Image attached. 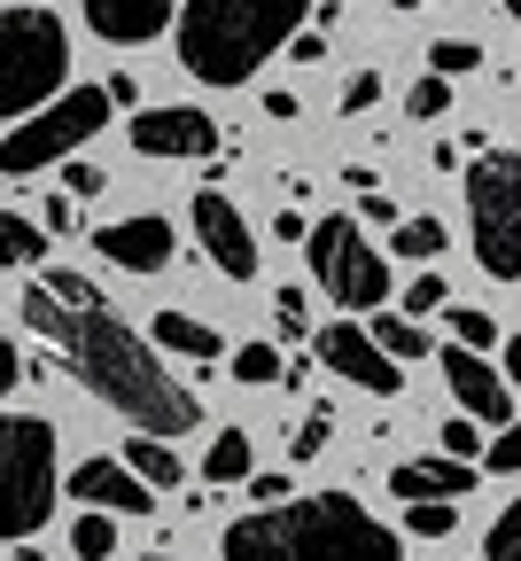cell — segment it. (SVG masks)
Here are the masks:
<instances>
[{
    "instance_id": "obj_1",
    "label": "cell",
    "mask_w": 521,
    "mask_h": 561,
    "mask_svg": "<svg viewBox=\"0 0 521 561\" xmlns=\"http://www.w3.org/2000/svg\"><path fill=\"white\" fill-rule=\"evenodd\" d=\"M24 328L47 335V343L62 351V367L79 375L102 405H117L140 437H187L195 421H202V405L187 398V382H172V367L109 312L102 289L79 297V305H70V297H47V289H24Z\"/></svg>"
},
{
    "instance_id": "obj_2",
    "label": "cell",
    "mask_w": 521,
    "mask_h": 561,
    "mask_svg": "<svg viewBox=\"0 0 521 561\" xmlns=\"http://www.w3.org/2000/svg\"><path fill=\"white\" fill-rule=\"evenodd\" d=\"M227 561H405V546L350 491H312V500L242 515L227 530Z\"/></svg>"
},
{
    "instance_id": "obj_3",
    "label": "cell",
    "mask_w": 521,
    "mask_h": 561,
    "mask_svg": "<svg viewBox=\"0 0 521 561\" xmlns=\"http://www.w3.org/2000/svg\"><path fill=\"white\" fill-rule=\"evenodd\" d=\"M180 16V62L202 87H242L257 79V62L288 47V32H304L312 0H187Z\"/></svg>"
},
{
    "instance_id": "obj_4",
    "label": "cell",
    "mask_w": 521,
    "mask_h": 561,
    "mask_svg": "<svg viewBox=\"0 0 521 561\" xmlns=\"http://www.w3.org/2000/svg\"><path fill=\"white\" fill-rule=\"evenodd\" d=\"M70 70V32L62 16L32 9V0H0V117H32L39 102L62 94Z\"/></svg>"
},
{
    "instance_id": "obj_5",
    "label": "cell",
    "mask_w": 521,
    "mask_h": 561,
    "mask_svg": "<svg viewBox=\"0 0 521 561\" xmlns=\"http://www.w3.org/2000/svg\"><path fill=\"white\" fill-rule=\"evenodd\" d=\"M55 430L39 413H0V546L47 530L55 515Z\"/></svg>"
},
{
    "instance_id": "obj_6",
    "label": "cell",
    "mask_w": 521,
    "mask_h": 561,
    "mask_svg": "<svg viewBox=\"0 0 521 561\" xmlns=\"http://www.w3.org/2000/svg\"><path fill=\"white\" fill-rule=\"evenodd\" d=\"M102 125H109V94H102V87H70V94L39 102L24 125L0 133V172H9V180L47 172V164H62V157H79Z\"/></svg>"
},
{
    "instance_id": "obj_7",
    "label": "cell",
    "mask_w": 521,
    "mask_h": 561,
    "mask_svg": "<svg viewBox=\"0 0 521 561\" xmlns=\"http://www.w3.org/2000/svg\"><path fill=\"white\" fill-rule=\"evenodd\" d=\"M467 219H475V257L490 280H521V157L490 149L467 172Z\"/></svg>"
},
{
    "instance_id": "obj_8",
    "label": "cell",
    "mask_w": 521,
    "mask_h": 561,
    "mask_svg": "<svg viewBox=\"0 0 521 561\" xmlns=\"http://www.w3.org/2000/svg\"><path fill=\"white\" fill-rule=\"evenodd\" d=\"M304 250H312V280H320L335 305L374 312V305L390 297V257L358 234V219H320V227H304Z\"/></svg>"
},
{
    "instance_id": "obj_9",
    "label": "cell",
    "mask_w": 521,
    "mask_h": 561,
    "mask_svg": "<svg viewBox=\"0 0 521 561\" xmlns=\"http://www.w3.org/2000/svg\"><path fill=\"white\" fill-rule=\"evenodd\" d=\"M443 382H452V405L475 421V430H506L513 421V382L483 359V351H443Z\"/></svg>"
},
{
    "instance_id": "obj_10",
    "label": "cell",
    "mask_w": 521,
    "mask_h": 561,
    "mask_svg": "<svg viewBox=\"0 0 521 561\" xmlns=\"http://www.w3.org/2000/svg\"><path fill=\"white\" fill-rule=\"evenodd\" d=\"M195 242L210 250V265L227 273V280H257V234H250V219L218 187L195 195Z\"/></svg>"
},
{
    "instance_id": "obj_11",
    "label": "cell",
    "mask_w": 521,
    "mask_h": 561,
    "mask_svg": "<svg viewBox=\"0 0 521 561\" xmlns=\"http://www.w3.org/2000/svg\"><path fill=\"white\" fill-rule=\"evenodd\" d=\"M320 367H335L343 382H358V390H374V398H397V359L366 335L358 320H335V328H320Z\"/></svg>"
},
{
    "instance_id": "obj_12",
    "label": "cell",
    "mask_w": 521,
    "mask_h": 561,
    "mask_svg": "<svg viewBox=\"0 0 521 561\" xmlns=\"http://www.w3.org/2000/svg\"><path fill=\"white\" fill-rule=\"evenodd\" d=\"M132 149L140 157H210L218 125H210V110H140L132 117Z\"/></svg>"
},
{
    "instance_id": "obj_13",
    "label": "cell",
    "mask_w": 521,
    "mask_h": 561,
    "mask_svg": "<svg viewBox=\"0 0 521 561\" xmlns=\"http://www.w3.org/2000/svg\"><path fill=\"white\" fill-rule=\"evenodd\" d=\"M94 250H102L109 265H125V273H164L172 250H180V234L157 219V210H140V219H109V227L94 234Z\"/></svg>"
},
{
    "instance_id": "obj_14",
    "label": "cell",
    "mask_w": 521,
    "mask_h": 561,
    "mask_svg": "<svg viewBox=\"0 0 521 561\" xmlns=\"http://www.w3.org/2000/svg\"><path fill=\"white\" fill-rule=\"evenodd\" d=\"M70 500H79V507H102V515H148L157 491H148L125 460H86L79 476H70Z\"/></svg>"
},
{
    "instance_id": "obj_15",
    "label": "cell",
    "mask_w": 521,
    "mask_h": 561,
    "mask_svg": "<svg viewBox=\"0 0 521 561\" xmlns=\"http://www.w3.org/2000/svg\"><path fill=\"white\" fill-rule=\"evenodd\" d=\"M180 0H86V24L109 39V47H140V39H157L172 24Z\"/></svg>"
},
{
    "instance_id": "obj_16",
    "label": "cell",
    "mask_w": 521,
    "mask_h": 561,
    "mask_svg": "<svg viewBox=\"0 0 521 561\" xmlns=\"http://www.w3.org/2000/svg\"><path fill=\"white\" fill-rule=\"evenodd\" d=\"M467 483H475V468L467 460H397L390 468V491L397 500H467Z\"/></svg>"
},
{
    "instance_id": "obj_17",
    "label": "cell",
    "mask_w": 521,
    "mask_h": 561,
    "mask_svg": "<svg viewBox=\"0 0 521 561\" xmlns=\"http://www.w3.org/2000/svg\"><path fill=\"white\" fill-rule=\"evenodd\" d=\"M148 335H157L164 351H180V359H218V351H227V343H218V328L195 320V312H157V328H148Z\"/></svg>"
},
{
    "instance_id": "obj_18",
    "label": "cell",
    "mask_w": 521,
    "mask_h": 561,
    "mask_svg": "<svg viewBox=\"0 0 521 561\" xmlns=\"http://www.w3.org/2000/svg\"><path fill=\"white\" fill-rule=\"evenodd\" d=\"M125 468H132L148 491H172V483H180V453H172L164 437H132V445H125Z\"/></svg>"
},
{
    "instance_id": "obj_19",
    "label": "cell",
    "mask_w": 521,
    "mask_h": 561,
    "mask_svg": "<svg viewBox=\"0 0 521 561\" xmlns=\"http://www.w3.org/2000/svg\"><path fill=\"white\" fill-rule=\"evenodd\" d=\"M202 476L210 483H242L250 476V430H218L210 453H202Z\"/></svg>"
},
{
    "instance_id": "obj_20",
    "label": "cell",
    "mask_w": 521,
    "mask_h": 561,
    "mask_svg": "<svg viewBox=\"0 0 521 561\" xmlns=\"http://www.w3.org/2000/svg\"><path fill=\"white\" fill-rule=\"evenodd\" d=\"M39 257H47V234L24 210H0V265H39Z\"/></svg>"
},
{
    "instance_id": "obj_21",
    "label": "cell",
    "mask_w": 521,
    "mask_h": 561,
    "mask_svg": "<svg viewBox=\"0 0 521 561\" xmlns=\"http://www.w3.org/2000/svg\"><path fill=\"white\" fill-rule=\"evenodd\" d=\"M70 553H79V561H109V553H117V515L86 507L79 523H70Z\"/></svg>"
},
{
    "instance_id": "obj_22",
    "label": "cell",
    "mask_w": 521,
    "mask_h": 561,
    "mask_svg": "<svg viewBox=\"0 0 521 561\" xmlns=\"http://www.w3.org/2000/svg\"><path fill=\"white\" fill-rule=\"evenodd\" d=\"M366 335H374V343L390 351V359H397V367H405V359H428V335H420L413 320H397V312H382V320H374V328H366Z\"/></svg>"
},
{
    "instance_id": "obj_23",
    "label": "cell",
    "mask_w": 521,
    "mask_h": 561,
    "mask_svg": "<svg viewBox=\"0 0 521 561\" xmlns=\"http://www.w3.org/2000/svg\"><path fill=\"white\" fill-rule=\"evenodd\" d=\"M405 530L413 538H452L460 530V500H405Z\"/></svg>"
},
{
    "instance_id": "obj_24",
    "label": "cell",
    "mask_w": 521,
    "mask_h": 561,
    "mask_svg": "<svg viewBox=\"0 0 521 561\" xmlns=\"http://www.w3.org/2000/svg\"><path fill=\"white\" fill-rule=\"evenodd\" d=\"M234 382H250V390L280 382V351H273V343H242V351H234Z\"/></svg>"
},
{
    "instance_id": "obj_25",
    "label": "cell",
    "mask_w": 521,
    "mask_h": 561,
    "mask_svg": "<svg viewBox=\"0 0 521 561\" xmlns=\"http://www.w3.org/2000/svg\"><path fill=\"white\" fill-rule=\"evenodd\" d=\"M452 343H460V351H490V343H498V320H490L483 305H460V312H452Z\"/></svg>"
},
{
    "instance_id": "obj_26",
    "label": "cell",
    "mask_w": 521,
    "mask_h": 561,
    "mask_svg": "<svg viewBox=\"0 0 521 561\" xmlns=\"http://www.w3.org/2000/svg\"><path fill=\"white\" fill-rule=\"evenodd\" d=\"M483 561H521V500L498 507V523H490V538H483Z\"/></svg>"
},
{
    "instance_id": "obj_27",
    "label": "cell",
    "mask_w": 521,
    "mask_h": 561,
    "mask_svg": "<svg viewBox=\"0 0 521 561\" xmlns=\"http://www.w3.org/2000/svg\"><path fill=\"white\" fill-rule=\"evenodd\" d=\"M428 62H436V79H460V70H483V47L475 39H436Z\"/></svg>"
},
{
    "instance_id": "obj_28",
    "label": "cell",
    "mask_w": 521,
    "mask_h": 561,
    "mask_svg": "<svg viewBox=\"0 0 521 561\" xmlns=\"http://www.w3.org/2000/svg\"><path fill=\"white\" fill-rule=\"evenodd\" d=\"M327 437H335V413L320 405V413H304V430H296V445H288V453H296V460H320V453H327Z\"/></svg>"
},
{
    "instance_id": "obj_29",
    "label": "cell",
    "mask_w": 521,
    "mask_h": 561,
    "mask_svg": "<svg viewBox=\"0 0 521 561\" xmlns=\"http://www.w3.org/2000/svg\"><path fill=\"white\" fill-rule=\"evenodd\" d=\"M483 468H490V476H521V430H513V421L483 445Z\"/></svg>"
},
{
    "instance_id": "obj_30",
    "label": "cell",
    "mask_w": 521,
    "mask_h": 561,
    "mask_svg": "<svg viewBox=\"0 0 521 561\" xmlns=\"http://www.w3.org/2000/svg\"><path fill=\"white\" fill-rule=\"evenodd\" d=\"M436 250H443V227L436 219H405L397 227V257H436Z\"/></svg>"
},
{
    "instance_id": "obj_31",
    "label": "cell",
    "mask_w": 521,
    "mask_h": 561,
    "mask_svg": "<svg viewBox=\"0 0 521 561\" xmlns=\"http://www.w3.org/2000/svg\"><path fill=\"white\" fill-rule=\"evenodd\" d=\"M405 110H413V117H443V110H452V79H436V70H428V79L405 94Z\"/></svg>"
},
{
    "instance_id": "obj_32",
    "label": "cell",
    "mask_w": 521,
    "mask_h": 561,
    "mask_svg": "<svg viewBox=\"0 0 521 561\" xmlns=\"http://www.w3.org/2000/svg\"><path fill=\"white\" fill-rule=\"evenodd\" d=\"M443 445H452V460H475L483 453V430H475L467 413H452V421H443Z\"/></svg>"
},
{
    "instance_id": "obj_33",
    "label": "cell",
    "mask_w": 521,
    "mask_h": 561,
    "mask_svg": "<svg viewBox=\"0 0 521 561\" xmlns=\"http://www.w3.org/2000/svg\"><path fill=\"white\" fill-rule=\"evenodd\" d=\"M443 297H452V289H443L436 273H420L413 289H405V312H443Z\"/></svg>"
},
{
    "instance_id": "obj_34",
    "label": "cell",
    "mask_w": 521,
    "mask_h": 561,
    "mask_svg": "<svg viewBox=\"0 0 521 561\" xmlns=\"http://www.w3.org/2000/svg\"><path fill=\"white\" fill-rule=\"evenodd\" d=\"M374 102H382V79H374V70H358V79L343 87V110L358 117V110H374Z\"/></svg>"
},
{
    "instance_id": "obj_35",
    "label": "cell",
    "mask_w": 521,
    "mask_h": 561,
    "mask_svg": "<svg viewBox=\"0 0 521 561\" xmlns=\"http://www.w3.org/2000/svg\"><path fill=\"white\" fill-rule=\"evenodd\" d=\"M273 312H280V335H304V328H312V320H304V289H280Z\"/></svg>"
},
{
    "instance_id": "obj_36",
    "label": "cell",
    "mask_w": 521,
    "mask_h": 561,
    "mask_svg": "<svg viewBox=\"0 0 521 561\" xmlns=\"http://www.w3.org/2000/svg\"><path fill=\"white\" fill-rule=\"evenodd\" d=\"M250 500H257V507H280V500H288V476H280V468H273V476H250Z\"/></svg>"
},
{
    "instance_id": "obj_37",
    "label": "cell",
    "mask_w": 521,
    "mask_h": 561,
    "mask_svg": "<svg viewBox=\"0 0 521 561\" xmlns=\"http://www.w3.org/2000/svg\"><path fill=\"white\" fill-rule=\"evenodd\" d=\"M62 195H102V172H94V164H70V172H62Z\"/></svg>"
},
{
    "instance_id": "obj_38",
    "label": "cell",
    "mask_w": 521,
    "mask_h": 561,
    "mask_svg": "<svg viewBox=\"0 0 521 561\" xmlns=\"http://www.w3.org/2000/svg\"><path fill=\"white\" fill-rule=\"evenodd\" d=\"M16 382H24V351H16V343H0V398H9Z\"/></svg>"
},
{
    "instance_id": "obj_39",
    "label": "cell",
    "mask_w": 521,
    "mask_h": 561,
    "mask_svg": "<svg viewBox=\"0 0 521 561\" xmlns=\"http://www.w3.org/2000/svg\"><path fill=\"white\" fill-rule=\"evenodd\" d=\"M288 55H296V62H320L327 39H320V32H288Z\"/></svg>"
},
{
    "instance_id": "obj_40",
    "label": "cell",
    "mask_w": 521,
    "mask_h": 561,
    "mask_svg": "<svg viewBox=\"0 0 521 561\" xmlns=\"http://www.w3.org/2000/svg\"><path fill=\"white\" fill-rule=\"evenodd\" d=\"M39 227H47V234H62V227H70V195H47V219H39Z\"/></svg>"
},
{
    "instance_id": "obj_41",
    "label": "cell",
    "mask_w": 521,
    "mask_h": 561,
    "mask_svg": "<svg viewBox=\"0 0 521 561\" xmlns=\"http://www.w3.org/2000/svg\"><path fill=\"white\" fill-rule=\"evenodd\" d=\"M390 9H420V0H390Z\"/></svg>"
},
{
    "instance_id": "obj_42",
    "label": "cell",
    "mask_w": 521,
    "mask_h": 561,
    "mask_svg": "<svg viewBox=\"0 0 521 561\" xmlns=\"http://www.w3.org/2000/svg\"><path fill=\"white\" fill-rule=\"evenodd\" d=\"M498 9H513V16H521V0H498Z\"/></svg>"
},
{
    "instance_id": "obj_43",
    "label": "cell",
    "mask_w": 521,
    "mask_h": 561,
    "mask_svg": "<svg viewBox=\"0 0 521 561\" xmlns=\"http://www.w3.org/2000/svg\"><path fill=\"white\" fill-rule=\"evenodd\" d=\"M148 561H172V553H148Z\"/></svg>"
}]
</instances>
